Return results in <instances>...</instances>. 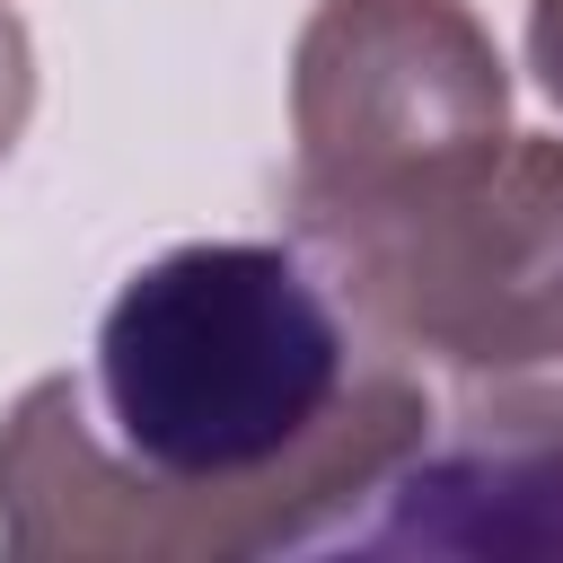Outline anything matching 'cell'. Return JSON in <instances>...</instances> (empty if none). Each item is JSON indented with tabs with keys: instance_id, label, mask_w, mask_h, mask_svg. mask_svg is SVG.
<instances>
[{
	"instance_id": "5",
	"label": "cell",
	"mask_w": 563,
	"mask_h": 563,
	"mask_svg": "<svg viewBox=\"0 0 563 563\" xmlns=\"http://www.w3.org/2000/svg\"><path fill=\"white\" fill-rule=\"evenodd\" d=\"M26 123H35V35H26V18L0 0V167L18 158Z\"/></svg>"
},
{
	"instance_id": "4",
	"label": "cell",
	"mask_w": 563,
	"mask_h": 563,
	"mask_svg": "<svg viewBox=\"0 0 563 563\" xmlns=\"http://www.w3.org/2000/svg\"><path fill=\"white\" fill-rule=\"evenodd\" d=\"M431 440L352 519L361 554L563 563V352L484 387L431 396Z\"/></svg>"
},
{
	"instance_id": "6",
	"label": "cell",
	"mask_w": 563,
	"mask_h": 563,
	"mask_svg": "<svg viewBox=\"0 0 563 563\" xmlns=\"http://www.w3.org/2000/svg\"><path fill=\"white\" fill-rule=\"evenodd\" d=\"M528 70L563 114V0H528Z\"/></svg>"
},
{
	"instance_id": "2",
	"label": "cell",
	"mask_w": 563,
	"mask_h": 563,
	"mask_svg": "<svg viewBox=\"0 0 563 563\" xmlns=\"http://www.w3.org/2000/svg\"><path fill=\"white\" fill-rule=\"evenodd\" d=\"M290 246L431 396L563 352V141L545 132H501L387 194L290 211Z\"/></svg>"
},
{
	"instance_id": "1",
	"label": "cell",
	"mask_w": 563,
	"mask_h": 563,
	"mask_svg": "<svg viewBox=\"0 0 563 563\" xmlns=\"http://www.w3.org/2000/svg\"><path fill=\"white\" fill-rule=\"evenodd\" d=\"M431 378L378 352L282 238L123 273L88 369L0 413L9 563H255L352 537L431 440Z\"/></svg>"
},
{
	"instance_id": "3",
	"label": "cell",
	"mask_w": 563,
	"mask_h": 563,
	"mask_svg": "<svg viewBox=\"0 0 563 563\" xmlns=\"http://www.w3.org/2000/svg\"><path fill=\"white\" fill-rule=\"evenodd\" d=\"M510 132V62L466 0H317L290 44V211L387 194Z\"/></svg>"
}]
</instances>
